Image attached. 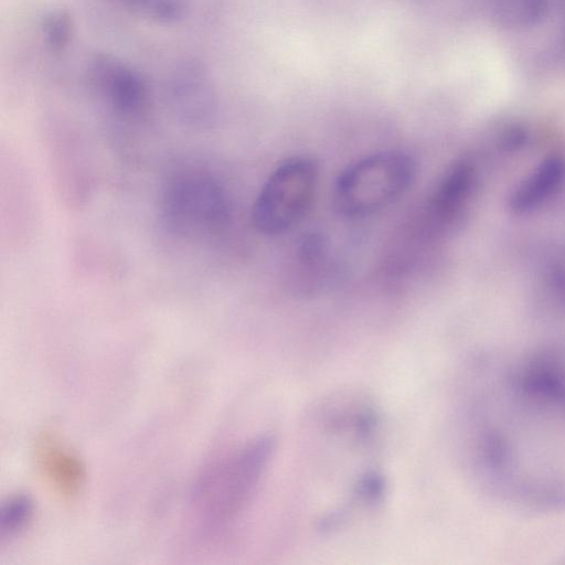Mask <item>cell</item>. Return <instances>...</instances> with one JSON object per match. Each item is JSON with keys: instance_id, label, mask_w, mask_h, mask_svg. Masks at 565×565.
<instances>
[{"instance_id": "cell-1", "label": "cell", "mask_w": 565, "mask_h": 565, "mask_svg": "<svg viewBox=\"0 0 565 565\" xmlns=\"http://www.w3.org/2000/svg\"><path fill=\"white\" fill-rule=\"evenodd\" d=\"M271 452V440L252 439L206 468L194 482L191 502L207 525L234 519L248 503Z\"/></svg>"}, {"instance_id": "cell-2", "label": "cell", "mask_w": 565, "mask_h": 565, "mask_svg": "<svg viewBox=\"0 0 565 565\" xmlns=\"http://www.w3.org/2000/svg\"><path fill=\"white\" fill-rule=\"evenodd\" d=\"M417 173V163L403 150H383L348 166L337 178L332 204L344 217L373 215L403 196Z\"/></svg>"}, {"instance_id": "cell-3", "label": "cell", "mask_w": 565, "mask_h": 565, "mask_svg": "<svg viewBox=\"0 0 565 565\" xmlns=\"http://www.w3.org/2000/svg\"><path fill=\"white\" fill-rule=\"evenodd\" d=\"M317 162L303 156L278 164L264 182L252 207V223L264 235H280L309 210L318 185Z\"/></svg>"}, {"instance_id": "cell-4", "label": "cell", "mask_w": 565, "mask_h": 565, "mask_svg": "<svg viewBox=\"0 0 565 565\" xmlns=\"http://www.w3.org/2000/svg\"><path fill=\"white\" fill-rule=\"evenodd\" d=\"M164 212L177 227L211 228L228 217V200L223 188L212 178L185 175L175 180L164 196Z\"/></svg>"}, {"instance_id": "cell-5", "label": "cell", "mask_w": 565, "mask_h": 565, "mask_svg": "<svg viewBox=\"0 0 565 565\" xmlns=\"http://www.w3.org/2000/svg\"><path fill=\"white\" fill-rule=\"evenodd\" d=\"M94 88L116 113L139 116L148 106V85L142 75L122 60L97 54L88 65Z\"/></svg>"}, {"instance_id": "cell-6", "label": "cell", "mask_w": 565, "mask_h": 565, "mask_svg": "<svg viewBox=\"0 0 565 565\" xmlns=\"http://www.w3.org/2000/svg\"><path fill=\"white\" fill-rule=\"evenodd\" d=\"M168 99L174 114L194 126L210 124L216 113V95L207 72L199 63L178 66L168 81Z\"/></svg>"}, {"instance_id": "cell-7", "label": "cell", "mask_w": 565, "mask_h": 565, "mask_svg": "<svg viewBox=\"0 0 565 565\" xmlns=\"http://www.w3.org/2000/svg\"><path fill=\"white\" fill-rule=\"evenodd\" d=\"M476 183V169L468 159L456 161L444 174L426 209L427 225L443 232L451 227L463 213Z\"/></svg>"}, {"instance_id": "cell-8", "label": "cell", "mask_w": 565, "mask_h": 565, "mask_svg": "<svg viewBox=\"0 0 565 565\" xmlns=\"http://www.w3.org/2000/svg\"><path fill=\"white\" fill-rule=\"evenodd\" d=\"M35 458L46 483L63 499H73L85 482L82 459L55 435L45 433L35 443Z\"/></svg>"}, {"instance_id": "cell-9", "label": "cell", "mask_w": 565, "mask_h": 565, "mask_svg": "<svg viewBox=\"0 0 565 565\" xmlns=\"http://www.w3.org/2000/svg\"><path fill=\"white\" fill-rule=\"evenodd\" d=\"M564 180V159L557 156L545 158L515 188L510 198V207L515 213L531 212L550 199Z\"/></svg>"}, {"instance_id": "cell-10", "label": "cell", "mask_w": 565, "mask_h": 565, "mask_svg": "<svg viewBox=\"0 0 565 565\" xmlns=\"http://www.w3.org/2000/svg\"><path fill=\"white\" fill-rule=\"evenodd\" d=\"M493 17L508 28H526L540 22L546 13V0H492Z\"/></svg>"}, {"instance_id": "cell-11", "label": "cell", "mask_w": 565, "mask_h": 565, "mask_svg": "<svg viewBox=\"0 0 565 565\" xmlns=\"http://www.w3.org/2000/svg\"><path fill=\"white\" fill-rule=\"evenodd\" d=\"M34 512L32 499L25 493L9 497L0 509V543L15 537L30 524Z\"/></svg>"}, {"instance_id": "cell-12", "label": "cell", "mask_w": 565, "mask_h": 565, "mask_svg": "<svg viewBox=\"0 0 565 565\" xmlns=\"http://www.w3.org/2000/svg\"><path fill=\"white\" fill-rule=\"evenodd\" d=\"M125 8L158 23H174L190 11L193 0H119Z\"/></svg>"}, {"instance_id": "cell-13", "label": "cell", "mask_w": 565, "mask_h": 565, "mask_svg": "<svg viewBox=\"0 0 565 565\" xmlns=\"http://www.w3.org/2000/svg\"><path fill=\"white\" fill-rule=\"evenodd\" d=\"M42 34L52 51L60 52L67 47L73 35V22L68 13L62 10L50 12L43 20Z\"/></svg>"}]
</instances>
